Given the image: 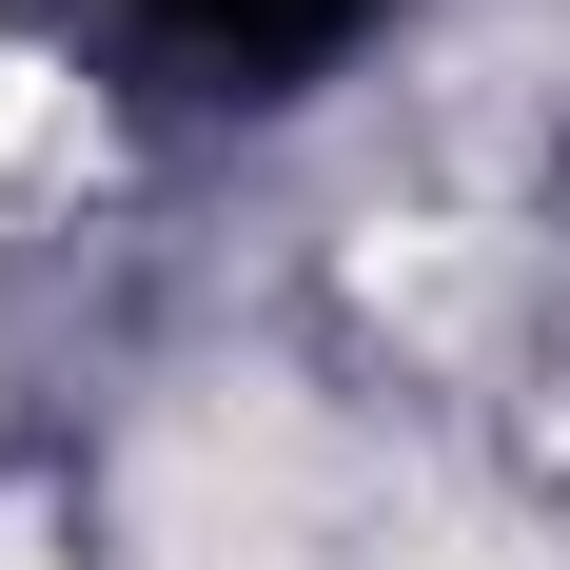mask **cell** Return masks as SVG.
Instances as JSON below:
<instances>
[{
    "label": "cell",
    "instance_id": "cell-2",
    "mask_svg": "<svg viewBox=\"0 0 570 570\" xmlns=\"http://www.w3.org/2000/svg\"><path fill=\"white\" fill-rule=\"evenodd\" d=\"M0 570H40V512H0Z\"/></svg>",
    "mask_w": 570,
    "mask_h": 570
},
{
    "label": "cell",
    "instance_id": "cell-1",
    "mask_svg": "<svg viewBox=\"0 0 570 570\" xmlns=\"http://www.w3.org/2000/svg\"><path fill=\"white\" fill-rule=\"evenodd\" d=\"M20 138H40V59H0V158H20Z\"/></svg>",
    "mask_w": 570,
    "mask_h": 570
}]
</instances>
